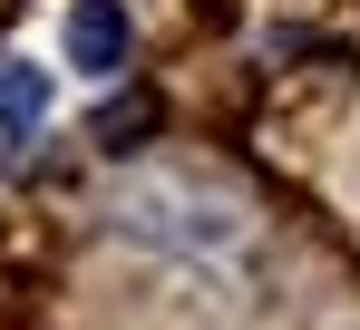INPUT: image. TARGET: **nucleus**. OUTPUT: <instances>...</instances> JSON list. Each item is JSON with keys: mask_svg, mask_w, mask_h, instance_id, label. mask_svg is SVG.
<instances>
[{"mask_svg": "<svg viewBox=\"0 0 360 330\" xmlns=\"http://www.w3.org/2000/svg\"><path fill=\"white\" fill-rule=\"evenodd\" d=\"M49 117V68H30V58H0V126L10 136H30Z\"/></svg>", "mask_w": 360, "mask_h": 330, "instance_id": "obj_2", "label": "nucleus"}, {"mask_svg": "<svg viewBox=\"0 0 360 330\" xmlns=\"http://www.w3.org/2000/svg\"><path fill=\"white\" fill-rule=\"evenodd\" d=\"M68 68H88V78L127 68V10L117 0H68Z\"/></svg>", "mask_w": 360, "mask_h": 330, "instance_id": "obj_1", "label": "nucleus"}, {"mask_svg": "<svg viewBox=\"0 0 360 330\" xmlns=\"http://www.w3.org/2000/svg\"><path fill=\"white\" fill-rule=\"evenodd\" d=\"M136 126H156V107H108L98 117V136H136Z\"/></svg>", "mask_w": 360, "mask_h": 330, "instance_id": "obj_3", "label": "nucleus"}]
</instances>
